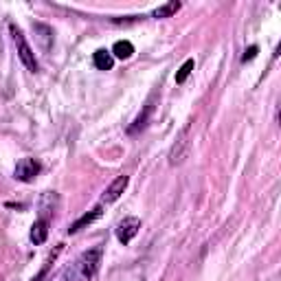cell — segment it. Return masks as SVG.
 <instances>
[{
    "instance_id": "52a82bcc",
    "label": "cell",
    "mask_w": 281,
    "mask_h": 281,
    "mask_svg": "<svg viewBox=\"0 0 281 281\" xmlns=\"http://www.w3.org/2000/svg\"><path fill=\"white\" fill-rule=\"evenodd\" d=\"M101 213H104V209L101 207H95L93 211H88V213H84L77 222H73L70 224V228H68V233H77V231H81L84 226H88V224H93L95 220H99L101 218Z\"/></svg>"
},
{
    "instance_id": "4fadbf2b",
    "label": "cell",
    "mask_w": 281,
    "mask_h": 281,
    "mask_svg": "<svg viewBox=\"0 0 281 281\" xmlns=\"http://www.w3.org/2000/svg\"><path fill=\"white\" fill-rule=\"evenodd\" d=\"M180 9V2H176V0H171V2H167V4H163V7H158L156 11H154V18H169L173 16V13Z\"/></svg>"
},
{
    "instance_id": "9a60e30c",
    "label": "cell",
    "mask_w": 281,
    "mask_h": 281,
    "mask_svg": "<svg viewBox=\"0 0 281 281\" xmlns=\"http://www.w3.org/2000/svg\"><path fill=\"white\" fill-rule=\"evenodd\" d=\"M257 53H259L257 47H248L246 53L242 55V62H250V59H255V57H257Z\"/></svg>"
},
{
    "instance_id": "30bf717a",
    "label": "cell",
    "mask_w": 281,
    "mask_h": 281,
    "mask_svg": "<svg viewBox=\"0 0 281 281\" xmlns=\"http://www.w3.org/2000/svg\"><path fill=\"white\" fill-rule=\"evenodd\" d=\"M33 31L38 35V40L42 42V49L49 51L51 44H53V31L47 27V24H33Z\"/></svg>"
},
{
    "instance_id": "8992f818",
    "label": "cell",
    "mask_w": 281,
    "mask_h": 281,
    "mask_svg": "<svg viewBox=\"0 0 281 281\" xmlns=\"http://www.w3.org/2000/svg\"><path fill=\"white\" fill-rule=\"evenodd\" d=\"M127 182H130V176H119V178H116V180L104 191V196H101V202H104V204H110V202L119 200L121 193L125 191Z\"/></svg>"
},
{
    "instance_id": "3957f363",
    "label": "cell",
    "mask_w": 281,
    "mask_h": 281,
    "mask_svg": "<svg viewBox=\"0 0 281 281\" xmlns=\"http://www.w3.org/2000/svg\"><path fill=\"white\" fill-rule=\"evenodd\" d=\"M139 228H141V220H139V218H134V216L123 218L119 224H116V228H114L116 239H119V242L123 244V246H127V244H130L132 239L136 237Z\"/></svg>"
},
{
    "instance_id": "7a4b0ae2",
    "label": "cell",
    "mask_w": 281,
    "mask_h": 281,
    "mask_svg": "<svg viewBox=\"0 0 281 281\" xmlns=\"http://www.w3.org/2000/svg\"><path fill=\"white\" fill-rule=\"evenodd\" d=\"M9 31H11L13 44H16V49H18V57L22 59V64L27 66L31 73H38V70H40V64H38V59H35L33 49L29 47V42H27V38H24V33L20 31L16 24H9Z\"/></svg>"
},
{
    "instance_id": "277c9868",
    "label": "cell",
    "mask_w": 281,
    "mask_h": 281,
    "mask_svg": "<svg viewBox=\"0 0 281 281\" xmlns=\"http://www.w3.org/2000/svg\"><path fill=\"white\" fill-rule=\"evenodd\" d=\"M40 169H42V167H40V163L35 161V158H22V161H18L13 176H16V180H20V182H31L33 178H38Z\"/></svg>"
},
{
    "instance_id": "ba28073f",
    "label": "cell",
    "mask_w": 281,
    "mask_h": 281,
    "mask_svg": "<svg viewBox=\"0 0 281 281\" xmlns=\"http://www.w3.org/2000/svg\"><path fill=\"white\" fill-rule=\"evenodd\" d=\"M29 237H31L33 244H44L47 242V237H49V222L47 220L40 218L38 222L31 226V235H29Z\"/></svg>"
},
{
    "instance_id": "7c38bea8",
    "label": "cell",
    "mask_w": 281,
    "mask_h": 281,
    "mask_svg": "<svg viewBox=\"0 0 281 281\" xmlns=\"http://www.w3.org/2000/svg\"><path fill=\"white\" fill-rule=\"evenodd\" d=\"M59 253H62V244H59V246L55 248V250H53V253H51V255H49V259H47V262H44L42 270H40V273L35 275V277H33L31 281H42L44 277H47V275H49V268H51V266H53V262H55V259H57V255H59Z\"/></svg>"
},
{
    "instance_id": "8fae6325",
    "label": "cell",
    "mask_w": 281,
    "mask_h": 281,
    "mask_svg": "<svg viewBox=\"0 0 281 281\" xmlns=\"http://www.w3.org/2000/svg\"><path fill=\"white\" fill-rule=\"evenodd\" d=\"M132 53H134V47H132V42H127V40H119V42L112 47V57L127 59V57H132Z\"/></svg>"
},
{
    "instance_id": "5b68a950",
    "label": "cell",
    "mask_w": 281,
    "mask_h": 281,
    "mask_svg": "<svg viewBox=\"0 0 281 281\" xmlns=\"http://www.w3.org/2000/svg\"><path fill=\"white\" fill-rule=\"evenodd\" d=\"M154 99H156V95H152L150 99H147V104L143 106V110L139 112V116L134 119V123L127 127V134H139V132H143L147 127L152 114H154Z\"/></svg>"
},
{
    "instance_id": "5bb4252c",
    "label": "cell",
    "mask_w": 281,
    "mask_h": 281,
    "mask_svg": "<svg viewBox=\"0 0 281 281\" xmlns=\"http://www.w3.org/2000/svg\"><path fill=\"white\" fill-rule=\"evenodd\" d=\"M193 66H196V62L193 59H187L185 64L178 68V73H176V84H185L187 77L191 75V70H193Z\"/></svg>"
},
{
    "instance_id": "6da1fadb",
    "label": "cell",
    "mask_w": 281,
    "mask_h": 281,
    "mask_svg": "<svg viewBox=\"0 0 281 281\" xmlns=\"http://www.w3.org/2000/svg\"><path fill=\"white\" fill-rule=\"evenodd\" d=\"M101 253H104L101 246L84 250V253L62 273V279L59 281H90L101 264Z\"/></svg>"
},
{
    "instance_id": "9c48e42d",
    "label": "cell",
    "mask_w": 281,
    "mask_h": 281,
    "mask_svg": "<svg viewBox=\"0 0 281 281\" xmlns=\"http://www.w3.org/2000/svg\"><path fill=\"white\" fill-rule=\"evenodd\" d=\"M93 64H95L99 70H110L112 64H114V57H112L110 51L99 49V51H95V53H93Z\"/></svg>"
}]
</instances>
